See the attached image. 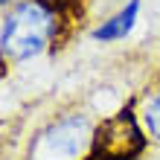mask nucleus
Instances as JSON below:
<instances>
[{
  "mask_svg": "<svg viewBox=\"0 0 160 160\" xmlns=\"http://www.w3.org/2000/svg\"><path fill=\"white\" fill-rule=\"evenodd\" d=\"M73 21L41 0H18L3 12L0 50L6 61L35 58L67 38Z\"/></svg>",
  "mask_w": 160,
  "mask_h": 160,
  "instance_id": "nucleus-1",
  "label": "nucleus"
},
{
  "mask_svg": "<svg viewBox=\"0 0 160 160\" xmlns=\"http://www.w3.org/2000/svg\"><path fill=\"white\" fill-rule=\"evenodd\" d=\"M96 122L88 111H61L29 137L23 160H84L93 143Z\"/></svg>",
  "mask_w": 160,
  "mask_h": 160,
  "instance_id": "nucleus-2",
  "label": "nucleus"
},
{
  "mask_svg": "<svg viewBox=\"0 0 160 160\" xmlns=\"http://www.w3.org/2000/svg\"><path fill=\"white\" fill-rule=\"evenodd\" d=\"M148 131L140 122L134 105L119 108L96 122L93 143L84 160H140L148 148Z\"/></svg>",
  "mask_w": 160,
  "mask_h": 160,
  "instance_id": "nucleus-3",
  "label": "nucleus"
},
{
  "mask_svg": "<svg viewBox=\"0 0 160 160\" xmlns=\"http://www.w3.org/2000/svg\"><path fill=\"white\" fill-rule=\"evenodd\" d=\"M137 15H140V0H128V3L122 6L119 12H114V15L108 18V21H102L96 29L90 32V38H93V41H102V44L122 41L131 29H134Z\"/></svg>",
  "mask_w": 160,
  "mask_h": 160,
  "instance_id": "nucleus-4",
  "label": "nucleus"
},
{
  "mask_svg": "<svg viewBox=\"0 0 160 160\" xmlns=\"http://www.w3.org/2000/svg\"><path fill=\"white\" fill-rule=\"evenodd\" d=\"M140 122H143V128L148 131V137L154 140V143H160V84H154V88H146L143 99H140Z\"/></svg>",
  "mask_w": 160,
  "mask_h": 160,
  "instance_id": "nucleus-5",
  "label": "nucleus"
},
{
  "mask_svg": "<svg viewBox=\"0 0 160 160\" xmlns=\"http://www.w3.org/2000/svg\"><path fill=\"white\" fill-rule=\"evenodd\" d=\"M41 3H47V6H52L55 12H61L67 21H73L76 23L79 18H82V12H84V0H41Z\"/></svg>",
  "mask_w": 160,
  "mask_h": 160,
  "instance_id": "nucleus-6",
  "label": "nucleus"
},
{
  "mask_svg": "<svg viewBox=\"0 0 160 160\" xmlns=\"http://www.w3.org/2000/svg\"><path fill=\"white\" fill-rule=\"evenodd\" d=\"M12 3H18V0H3V6L9 9V6H12Z\"/></svg>",
  "mask_w": 160,
  "mask_h": 160,
  "instance_id": "nucleus-7",
  "label": "nucleus"
}]
</instances>
